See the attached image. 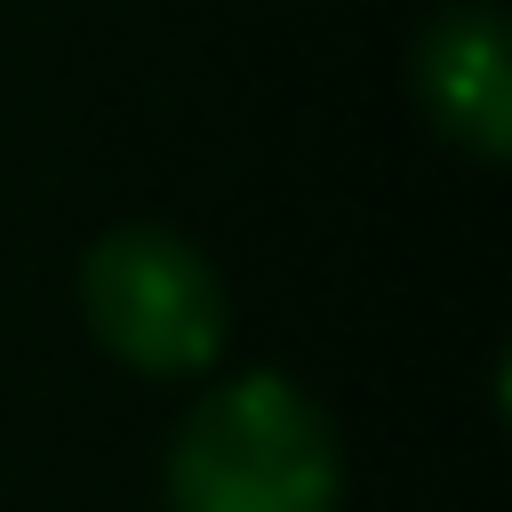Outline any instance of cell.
<instances>
[{"instance_id": "obj_1", "label": "cell", "mask_w": 512, "mask_h": 512, "mask_svg": "<svg viewBox=\"0 0 512 512\" xmlns=\"http://www.w3.org/2000/svg\"><path fill=\"white\" fill-rule=\"evenodd\" d=\"M168 504L176 512H336V440L320 408L256 368L216 384L168 456Z\"/></svg>"}, {"instance_id": "obj_2", "label": "cell", "mask_w": 512, "mask_h": 512, "mask_svg": "<svg viewBox=\"0 0 512 512\" xmlns=\"http://www.w3.org/2000/svg\"><path fill=\"white\" fill-rule=\"evenodd\" d=\"M80 296H88L96 336L144 376H192L224 344V288L208 256L176 232H152V224L104 232L88 248Z\"/></svg>"}, {"instance_id": "obj_3", "label": "cell", "mask_w": 512, "mask_h": 512, "mask_svg": "<svg viewBox=\"0 0 512 512\" xmlns=\"http://www.w3.org/2000/svg\"><path fill=\"white\" fill-rule=\"evenodd\" d=\"M416 80H424V104L448 136H464L472 152H512V72H504V16L488 0L440 16L424 32V56H416Z\"/></svg>"}]
</instances>
